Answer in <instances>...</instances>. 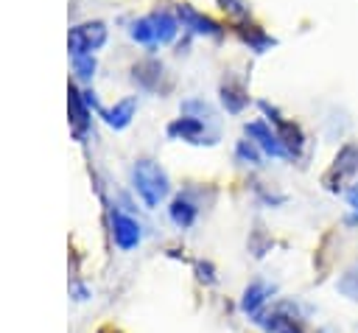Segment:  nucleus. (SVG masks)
Returning a JSON list of instances; mask_svg holds the SVG:
<instances>
[{
	"instance_id": "1",
	"label": "nucleus",
	"mask_w": 358,
	"mask_h": 333,
	"mask_svg": "<svg viewBox=\"0 0 358 333\" xmlns=\"http://www.w3.org/2000/svg\"><path fill=\"white\" fill-rule=\"evenodd\" d=\"M131 185L145 207H157L168 196V173L154 160H137L131 168Z\"/></svg>"
},
{
	"instance_id": "2",
	"label": "nucleus",
	"mask_w": 358,
	"mask_h": 333,
	"mask_svg": "<svg viewBox=\"0 0 358 333\" xmlns=\"http://www.w3.org/2000/svg\"><path fill=\"white\" fill-rule=\"evenodd\" d=\"M106 42V25L103 22H81L73 25L67 34V48H70V59L73 56H92L101 45Z\"/></svg>"
},
{
	"instance_id": "3",
	"label": "nucleus",
	"mask_w": 358,
	"mask_h": 333,
	"mask_svg": "<svg viewBox=\"0 0 358 333\" xmlns=\"http://www.w3.org/2000/svg\"><path fill=\"white\" fill-rule=\"evenodd\" d=\"M67 112H70V132L76 140H87V132L92 126V112L84 101V92H78L73 84L67 90Z\"/></svg>"
},
{
	"instance_id": "4",
	"label": "nucleus",
	"mask_w": 358,
	"mask_h": 333,
	"mask_svg": "<svg viewBox=\"0 0 358 333\" xmlns=\"http://www.w3.org/2000/svg\"><path fill=\"white\" fill-rule=\"evenodd\" d=\"M112 238H115V243L123 249V252H129V249H134L137 243H140V238H143V232H140V224L131 218V215H126V213H120V210H112Z\"/></svg>"
},
{
	"instance_id": "5",
	"label": "nucleus",
	"mask_w": 358,
	"mask_h": 333,
	"mask_svg": "<svg viewBox=\"0 0 358 333\" xmlns=\"http://www.w3.org/2000/svg\"><path fill=\"white\" fill-rule=\"evenodd\" d=\"M243 132L266 151V154H271V157H288V151H285V146H282V140H280V134L277 132H271L263 120H252V123H246L243 126Z\"/></svg>"
},
{
	"instance_id": "6",
	"label": "nucleus",
	"mask_w": 358,
	"mask_h": 333,
	"mask_svg": "<svg viewBox=\"0 0 358 333\" xmlns=\"http://www.w3.org/2000/svg\"><path fill=\"white\" fill-rule=\"evenodd\" d=\"M176 14H179L182 25H185V28H190L193 34H204V36H221V25H218V22H213L210 17L199 14L196 8H190V6H176Z\"/></svg>"
},
{
	"instance_id": "7",
	"label": "nucleus",
	"mask_w": 358,
	"mask_h": 333,
	"mask_svg": "<svg viewBox=\"0 0 358 333\" xmlns=\"http://www.w3.org/2000/svg\"><path fill=\"white\" fill-rule=\"evenodd\" d=\"M168 134H171V137H179V140H190V143H204L201 137H207L204 120H201V118H193V115L176 118V120L168 126Z\"/></svg>"
},
{
	"instance_id": "8",
	"label": "nucleus",
	"mask_w": 358,
	"mask_h": 333,
	"mask_svg": "<svg viewBox=\"0 0 358 333\" xmlns=\"http://www.w3.org/2000/svg\"><path fill=\"white\" fill-rule=\"evenodd\" d=\"M134 109H137V98H123L112 109H101V115L112 129H126L134 118Z\"/></svg>"
},
{
	"instance_id": "9",
	"label": "nucleus",
	"mask_w": 358,
	"mask_h": 333,
	"mask_svg": "<svg viewBox=\"0 0 358 333\" xmlns=\"http://www.w3.org/2000/svg\"><path fill=\"white\" fill-rule=\"evenodd\" d=\"M221 101H224V106H227L229 112H241V109L249 104V95H246L243 84H238L235 78H227V81L221 84Z\"/></svg>"
},
{
	"instance_id": "10",
	"label": "nucleus",
	"mask_w": 358,
	"mask_h": 333,
	"mask_svg": "<svg viewBox=\"0 0 358 333\" xmlns=\"http://www.w3.org/2000/svg\"><path fill=\"white\" fill-rule=\"evenodd\" d=\"M131 73H134V81H137L140 87H145V90H157V87H159V78H162V64L154 62V59H148V62L134 64Z\"/></svg>"
},
{
	"instance_id": "11",
	"label": "nucleus",
	"mask_w": 358,
	"mask_h": 333,
	"mask_svg": "<svg viewBox=\"0 0 358 333\" xmlns=\"http://www.w3.org/2000/svg\"><path fill=\"white\" fill-rule=\"evenodd\" d=\"M196 215H199V207L187 199V196H176L173 199V204H171V221L176 224V227H190L193 221H196Z\"/></svg>"
},
{
	"instance_id": "12",
	"label": "nucleus",
	"mask_w": 358,
	"mask_h": 333,
	"mask_svg": "<svg viewBox=\"0 0 358 333\" xmlns=\"http://www.w3.org/2000/svg\"><path fill=\"white\" fill-rule=\"evenodd\" d=\"M148 17H151V25H154V34H157V42H159V45H165V42H171V39L176 36L179 25H176V20H173L168 11H154V14H148Z\"/></svg>"
},
{
	"instance_id": "13",
	"label": "nucleus",
	"mask_w": 358,
	"mask_h": 333,
	"mask_svg": "<svg viewBox=\"0 0 358 333\" xmlns=\"http://www.w3.org/2000/svg\"><path fill=\"white\" fill-rule=\"evenodd\" d=\"M271 294V288L266 285V283H252L249 288H246V294H243V302H241V308L246 311V313H255L263 302H266V297Z\"/></svg>"
},
{
	"instance_id": "14",
	"label": "nucleus",
	"mask_w": 358,
	"mask_h": 333,
	"mask_svg": "<svg viewBox=\"0 0 358 333\" xmlns=\"http://www.w3.org/2000/svg\"><path fill=\"white\" fill-rule=\"evenodd\" d=\"M352 171H358V146L341 148V154L336 157V165H333V173H330V176L338 173V179H341V176H347V173H352Z\"/></svg>"
},
{
	"instance_id": "15",
	"label": "nucleus",
	"mask_w": 358,
	"mask_h": 333,
	"mask_svg": "<svg viewBox=\"0 0 358 333\" xmlns=\"http://www.w3.org/2000/svg\"><path fill=\"white\" fill-rule=\"evenodd\" d=\"M131 39L134 42H143V45H157V34H154V25H151V17H140L131 22L129 28Z\"/></svg>"
},
{
	"instance_id": "16",
	"label": "nucleus",
	"mask_w": 358,
	"mask_h": 333,
	"mask_svg": "<svg viewBox=\"0 0 358 333\" xmlns=\"http://www.w3.org/2000/svg\"><path fill=\"white\" fill-rule=\"evenodd\" d=\"M336 288H338V294H344L347 299L358 302V263H355V266H350V269L338 277Z\"/></svg>"
},
{
	"instance_id": "17",
	"label": "nucleus",
	"mask_w": 358,
	"mask_h": 333,
	"mask_svg": "<svg viewBox=\"0 0 358 333\" xmlns=\"http://www.w3.org/2000/svg\"><path fill=\"white\" fill-rule=\"evenodd\" d=\"M73 70L78 78H92L95 76V56H73Z\"/></svg>"
},
{
	"instance_id": "18",
	"label": "nucleus",
	"mask_w": 358,
	"mask_h": 333,
	"mask_svg": "<svg viewBox=\"0 0 358 333\" xmlns=\"http://www.w3.org/2000/svg\"><path fill=\"white\" fill-rule=\"evenodd\" d=\"M241 34H243V39H246V42H252V48H255L257 53H260L266 45H271V39H268L266 34H260L257 28H252V31H243V28H241Z\"/></svg>"
},
{
	"instance_id": "19",
	"label": "nucleus",
	"mask_w": 358,
	"mask_h": 333,
	"mask_svg": "<svg viewBox=\"0 0 358 333\" xmlns=\"http://www.w3.org/2000/svg\"><path fill=\"white\" fill-rule=\"evenodd\" d=\"M218 3H221L224 11H229V14H235V17H246V14H249V6H246L243 0H218Z\"/></svg>"
},
{
	"instance_id": "20",
	"label": "nucleus",
	"mask_w": 358,
	"mask_h": 333,
	"mask_svg": "<svg viewBox=\"0 0 358 333\" xmlns=\"http://www.w3.org/2000/svg\"><path fill=\"white\" fill-rule=\"evenodd\" d=\"M238 157L246 160V162H257V151H255L252 140H241V143H238Z\"/></svg>"
},
{
	"instance_id": "21",
	"label": "nucleus",
	"mask_w": 358,
	"mask_h": 333,
	"mask_svg": "<svg viewBox=\"0 0 358 333\" xmlns=\"http://www.w3.org/2000/svg\"><path fill=\"white\" fill-rule=\"evenodd\" d=\"M347 204L352 207V218H350V221H352V224H358V182L347 190Z\"/></svg>"
}]
</instances>
